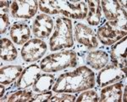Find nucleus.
<instances>
[{
    "label": "nucleus",
    "instance_id": "f257e3e1",
    "mask_svg": "<svg viewBox=\"0 0 127 102\" xmlns=\"http://www.w3.org/2000/svg\"><path fill=\"white\" fill-rule=\"evenodd\" d=\"M95 85V75L87 66L77 67L73 71L60 75L53 86L55 93H76L89 89Z\"/></svg>",
    "mask_w": 127,
    "mask_h": 102
},
{
    "label": "nucleus",
    "instance_id": "f03ea898",
    "mask_svg": "<svg viewBox=\"0 0 127 102\" xmlns=\"http://www.w3.org/2000/svg\"><path fill=\"white\" fill-rule=\"evenodd\" d=\"M49 44L51 51L69 49L73 46L72 26L70 20L65 17L57 18L55 30L50 38Z\"/></svg>",
    "mask_w": 127,
    "mask_h": 102
},
{
    "label": "nucleus",
    "instance_id": "7ed1b4c3",
    "mask_svg": "<svg viewBox=\"0 0 127 102\" xmlns=\"http://www.w3.org/2000/svg\"><path fill=\"white\" fill-rule=\"evenodd\" d=\"M77 64V54L73 50L61 51L49 54L40 63V68L45 72H56Z\"/></svg>",
    "mask_w": 127,
    "mask_h": 102
},
{
    "label": "nucleus",
    "instance_id": "20e7f679",
    "mask_svg": "<svg viewBox=\"0 0 127 102\" xmlns=\"http://www.w3.org/2000/svg\"><path fill=\"white\" fill-rule=\"evenodd\" d=\"M126 36V18L108 21L98 28L97 37L104 45H112Z\"/></svg>",
    "mask_w": 127,
    "mask_h": 102
},
{
    "label": "nucleus",
    "instance_id": "39448f33",
    "mask_svg": "<svg viewBox=\"0 0 127 102\" xmlns=\"http://www.w3.org/2000/svg\"><path fill=\"white\" fill-rule=\"evenodd\" d=\"M47 51V44L42 40L33 38L24 44L21 57L26 62H33L42 58Z\"/></svg>",
    "mask_w": 127,
    "mask_h": 102
},
{
    "label": "nucleus",
    "instance_id": "423d86ee",
    "mask_svg": "<svg viewBox=\"0 0 127 102\" xmlns=\"http://www.w3.org/2000/svg\"><path fill=\"white\" fill-rule=\"evenodd\" d=\"M74 32L76 42L87 50H93L98 46L97 33L91 27L82 23H76Z\"/></svg>",
    "mask_w": 127,
    "mask_h": 102
},
{
    "label": "nucleus",
    "instance_id": "0eeeda50",
    "mask_svg": "<svg viewBox=\"0 0 127 102\" xmlns=\"http://www.w3.org/2000/svg\"><path fill=\"white\" fill-rule=\"evenodd\" d=\"M38 2L34 0L13 1L10 4V13L13 17L19 19H29L33 17L37 11Z\"/></svg>",
    "mask_w": 127,
    "mask_h": 102
},
{
    "label": "nucleus",
    "instance_id": "6e6552de",
    "mask_svg": "<svg viewBox=\"0 0 127 102\" xmlns=\"http://www.w3.org/2000/svg\"><path fill=\"white\" fill-rule=\"evenodd\" d=\"M125 75L120 67L112 63L102 68L97 75V83L99 87H105L124 78Z\"/></svg>",
    "mask_w": 127,
    "mask_h": 102
},
{
    "label": "nucleus",
    "instance_id": "1a4fd4ad",
    "mask_svg": "<svg viewBox=\"0 0 127 102\" xmlns=\"http://www.w3.org/2000/svg\"><path fill=\"white\" fill-rule=\"evenodd\" d=\"M54 28V20L48 15H39L35 19L32 32L34 36L39 38H46L50 36Z\"/></svg>",
    "mask_w": 127,
    "mask_h": 102
},
{
    "label": "nucleus",
    "instance_id": "9d476101",
    "mask_svg": "<svg viewBox=\"0 0 127 102\" xmlns=\"http://www.w3.org/2000/svg\"><path fill=\"white\" fill-rule=\"evenodd\" d=\"M126 37H124L117 44L112 47L110 52L112 63L120 67L125 74L126 73Z\"/></svg>",
    "mask_w": 127,
    "mask_h": 102
},
{
    "label": "nucleus",
    "instance_id": "9b49d317",
    "mask_svg": "<svg viewBox=\"0 0 127 102\" xmlns=\"http://www.w3.org/2000/svg\"><path fill=\"white\" fill-rule=\"evenodd\" d=\"M100 3L104 15L109 21H114L124 17L126 18V9L121 7V5L119 3V1L106 0Z\"/></svg>",
    "mask_w": 127,
    "mask_h": 102
},
{
    "label": "nucleus",
    "instance_id": "f8f14e48",
    "mask_svg": "<svg viewBox=\"0 0 127 102\" xmlns=\"http://www.w3.org/2000/svg\"><path fill=\"white\" fill-rule=\"evenodd\" d=\"M40 10L48 15H62L69 17V8L66 1H38Z\"/></svg>",
    "mask_w": 127,
    "mask_h": 102
},
{
    "label": "nucleus",
    "instance_id": "ddd939ff",
    "mask_svg": "<svg viewBox=\"0 0 127 102\" xmlns=\"http://www.w3.org/2000/svg\"><path fill=\"white\" fill-rule=\"evenodd\" d=\"M9 36L12 41L18 45H22L31 37L30 27L23 22H16L13 24L9 30Z\"/></svg>",
    "mask_w": 127,
    "mask_h": 102
},
{
    "label": "nucleus",
    "instance_id": "4468645a",
    "mask_svg": "<svg viewBox=\"0 0 127 102\" xmlns=\"http://www.w3.org/2000/svg\"><path fill=\"white\" fill-rule=\"evenodd\" d=\"M41 68L40 66H36V65H32V66H28L18 78V81L16 82L15 87L19 89H25L28 88L31 85L34 83L35 80L38 75L41 73Z\"/></svg>",
    "mask_w": 127,
    "mask_h": 102
},
{
    "label": "nucleus",
    "instance_id": "2eb2a0df",
    "mask_svg": "<svg viewBox=\"0 0 127 102\" xmlns=\"http://www.w3.org/2000/svg\"><path fill=\"white\" fill-rule=\"evenodd\" d=\"M122 83H114L108 85L101 91V99L99 101L102 102H120L122 101Z\"/></svg>",
    "mask_w": 127,
    "mask_h": 102
},
{
    "label": "nucleus",
    "instance_id": "dca6fc26",
    "mask_svg": "<svg viewBox=\"0 0 127 102\" xmlns=\"http://www.w3.org/2000/svg\"><path fill=\"white\" fill-rule=\"evenodd\" d=\"M108 61V55L103 50L91 51L88 53L86 62L88 66L93 67L95 70H100L106 66Z\"/></svg>",
    "mask_w": 127,
    "mask_h": 102
},
{
    "label": "nucleus",
    "instance_id": "f3484780",
    "mask_svg": "<svg viewBox=\"0 0 127 102\" xmlns=\"http://www.w3.org/2000/svg\"><path fill=\"white\" fill-rule=\"evenodd\" d=\"M23 68L20 66H7L0 70V83L3 85H8L13 83L22 73Z\"/></svg>",
    "mask_w": 127,
    "mask_h": 102
},
{
    "label": "nucleus",
    "instance_id": "a211bd4d",
    "mask_svg": "<svg viewBox=\"0 0 127 102\" xmlns=\"http://www.w3.org/2000/svg\"><path fill=\"white\" fill-rule=\"evenodd\" d=\"M54 76L48 73H40L32 84V89L36 93H43L50 90L54 86Z\"/></svg>",
    "mask_w": 127,
    "mask_h": 102
},
{
    "label": "nucleus",
    "instance_id": "6ab92c4d",
    "mask_svg": "<svg viewBox=\"0 0 127 102\" xmlns=\"http://www.w3.org/2000/svg\"><path fill=\"white\" fill-rule=\"evenodd\" d=\"M69 8V17L73 19H84L87 17L88 9L84 1H66Z\"/></svg>",
    "mask_w": 127,
    "mask_h": 102
},
{
    "label": "nucleus",
    "instance_id": "aec40b11",
    "mask_svg": "<svg viewBox=\"0 0 127 102\" xmlns=\"http://www.w3.org/2000/svg\"><path fill=\"white\" fill-rule=\"evenodd\" d=\"M18 51L12 42L8 38H2L0 41V57L6 61L15 60L17 58Z\"/></svg>",
    "mask_w": 127,
    "mask_h": 102
},
{
    "label": "nucleus",
    "instance_id": "412c9836",
    "mask_svg": "<svg viewBox=\"0 0 127 102\" xmlns=\"http://www.w3.org/2000/svg\"><path fill=\"white\" fill-rule=\"evenodd\" d=\"M88 12L87 15V22L92 26H97L101 21V3L100 1H87Z\"/></svg>",
    "mask_w": 127,
    "mask_h": 102
},
{
    "label": "nucleus",
    "instance_id": "4be33fe9",
    "mask_svg": "<svg viewBox=\"0 0 127 102\" xmlns=\"http://www.w3.org/2000/svg\"><path fill=\"white\" fill-rule=\"evenodd\" d=\"M0 31L1 34L4 33L7 30L8 26L9 25V3L8 1H3L0 2Z\"/></svg>",
    "mask_w": 127,
    "mask_h": 102
},
{
    "label": "nucleus",
    "instance_id": "5701e85b",
    "mask_svg": "<svg viewBox=\"0 0 127 102\" xmlns=\"http://www.w3.org/2000/svg\"><path fill=\"white\" fill-rule=\"evenodd\" d=\"M33 97V94L30 90H20L12 94L9 97L8 101H17V102H26L31 101Z\"/></svg>",
    "mask_w": 127,
    "mask_h": 102
},
{
    "label": "nucleus",
    "instance_id": "b1692460",
    "mask_svg": "<svg viewBox=\"0 0 127 102\" xmlns=\"http://www.w3.org/2000/svg\"><path fill=\"white\" fill-rule=\"evenodd\" d=\"M77 102H83V101H88V102H97L99 101V98L97 94V92L94 90H88L87 92H84L80 96L75 100Z\"/></svg>",
    "mask_w": 127,
    "mask_h": 102
},
{
    "label": "nucleus",
    "instance_id": "393cba45",
    "mask_svg": "<svg viewBox=\"0 0 127 102\" xmlns=\"http://www.w3.org/2000/svg\"><path fill=\"white\" fill-rule=\"evenodd\" d=\"M48 101L51 102H73L75 101V96L74 95H68V94H64V93H58L56 95L51 97L48 99Z\"/></svg>",
    "mask_w": 127,
    "mask_h": 102
},
{
    "label": "nucleus",
    "instance_id": "a878e982",
    "mask_svg": "<svg viewBox=\"0 0 127 102\" xmlns=\"http://www.w3.org/2000/svg\"><path fill=\"white\" fill-rule=\"evenodd\" d=\"M51 97H52V92L49 90L47 92H43V93H38L37 95L32 98L31 101H33V102L48 101V99H50Z\"/></svg>",
    "mask_w": 127,
    "mask_h": 102
},
{
    "label": "nucleus",
    "instance_id": "bb28decb",
    "mask_svg": "<svg viewBox=\"0 0 127 102\" xmlns=\"http://www.w3.org/2000/svg\"><path fill=\"white\" fill-rule=\"evenodd\" d=\"M126 93H127V87H125V93H124V95H123V99H122V101H126Z\"/></svg>",
    "mask_w": 127,
    "mask_h": 102
},
{
    "label": "nucleus",
    "instance_id": "cd10ccee",
    "mask_svg": "<svg viewBox=\"0 0 127 102\" xmlns=\"http://www.w3.org/2000/svg\"><path fill=\"white\" fill-rule=\"evenodd\" d=\"M0 88H1V95H0V97H3V93H4V88L3 87V84L0 86Z\"/></svg>",
    "mask_w": 127,
    "mask_h": 102
}]
</instances>
